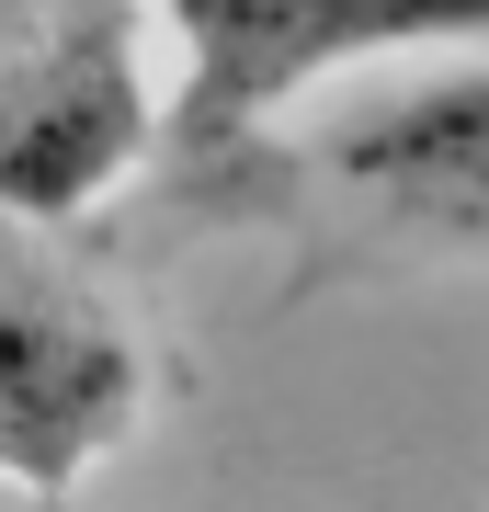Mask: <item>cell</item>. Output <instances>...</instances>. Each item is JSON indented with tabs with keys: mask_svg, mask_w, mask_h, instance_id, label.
I'll list each match as a JSON object with an SVG mask.
<instances>
[{
	"mask_svg": "<svg viewBox=\"0 0 489 512\" xmlns=\"http://www.w3.org/2000/svg\"><path fill=\"white\" fill-rule=\"evenodd\" d=\"M171 35V114L160 137L194 171L251 160L285 103L353 69L489 57V0H148Z\"/></svg>",
	"mask_w": 489,
	"mask_h": 512,
	"instance_id": "1",
	"label": "cell"
},
{
	"mask_svg": "<svg viewBox=\"0 0 489 512\" xmlns=\"http://www.w3.org/2000/svg\"><path fill=\"white\" fill-rule=\"evenodd\" d=\"M148 421V342L46 228L0 217V501H69Z\"/></svg>",
	"mask_w": 489,
	"mask_h": 512,
	"instance_id": "2",
	"label": "cell"
},
{
	"mask_svg": "<svg viewBox=\"0 0 489 512\" xmlns=\"http://www.w3.org/2000/svg\"><path fill=\"white\" fill-rule=\"evenodd\" d=\"M160 148L137 0H12L0 12V217L57 228Z\"/></svg>",
	"mask_w": 489,
	"mask_h": 512,
	"instance_id": "3",
	"label": "cell"
},
{
	"mask_svg": "<svg viewBox=\"0 0 489 512\" xmlns=\"http://www.w3.org/2000/svg\"><path fill=\"white\" fill-rule=\"evenodd\" d=\"M308 183L376 239L489 251V57H421L308 137Z\"/></svg>",
	"mask_w": 489,
	"mask_h": 512,
	"instance_id": "4",
	"label": "cell"
}]
</instances>
